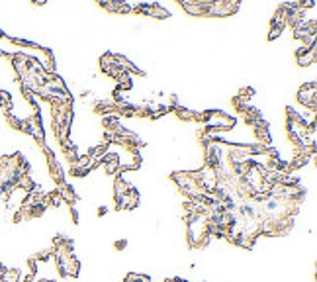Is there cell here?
I'll return each instance as SVG.
<instances>
[{"label":"cell","instance_id":"7a4b0ae2","mask_svg":"<svg viewBox=\"0 0 317 282\" xmlns=\"http://www.w3.org/2000/svg\"><path fill=\"white\" fill-rule=\"evenodd\" d=\"M129 188L131 187L127 185L122 177H120V179H116V183H114V196H124Z\"/></svg>","mask_w":317,"mask_h":282},{"label":"cell","instance_id":"5b68a950","mask_svg":"<svg viewBox=\"0 0 317 282\" xmlns=\"http://www.w3.org/2000/svg\"><path fill=\"white\" fill-rule=\"evenodd\" d=\"M0 37H4V33H2V30H0Z\"/></svg>","mask_w":317,"mask_h":282},{"label":"cell","instance_id":"3957f363","mask_svg":"<svg viewBox=\"0 0 317 282\" xmlns=\"http://www.w3.org/2000/svg\"><path fill=\"white\" fill-rule=\"evenodd\" d=\"M0 108L8 114L10 112V108H12V98H10V94L4 93V91H0Z\"/></svg>","mask_w":317,"mask_h":282},{"label":"cell","instance_id":"6da1fadb","mask_svg":"<svg viewBox=\"0 0 317 282\" xmlns=\"http://www.w3.org/2000/svg\"><path fill=\"white\" fill-rule=\"evenodd\" d=\"M298 100L300 104H304L306 108H310V112L314 114L316 112V83H310V85H304L298 93Z\"/></svg>","mask_w":317,"mask_h":282},{"label":"cell","instance_id":"277c9868","mask_svg":"<svg viewBox=\"0 0 317 282\" xmlns=\"http://www.w3.org/2000/svg\"><path fill=\"white\" fill-rule=\"evenodd\" d=\"M114 247H116L118 251H122L124 247H126V241H124V239H122V241H116V243H114Z\"/></svg>","mask_w":317,"mask_h":282}]
</instances>
